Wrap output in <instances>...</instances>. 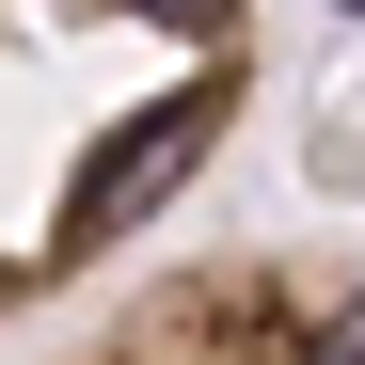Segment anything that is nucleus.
Instances as JSON below:
<instances>
[{
	"instance_id": "f257e3e1",
	"label": "nucleus",
	"mask_w": 365,
	"mask_h": 365,
	"mask_svg": "<svg viewBox=\"0 0 365 365\" xmlns=\"http://www.w3.org/2000/svg\"><path fill=\"white\" fill-rule=\"evenodd\" d=\"M270 0H0V334L80 302L255 128Z\"/></svg>"
},
{
	"instance_id": "f03ea898",
	"label": "nucleus",
	"mask_w": 365,
	"mask_h": 365,
	"mask_svg": "<svg viewBox=\"0 0 365 365\" xmlns=\"http://www.w3.org/2000/svg\"><path fill=\"white\" fill-rule=\"evenodd\" d=\"M32 365H365V255L318 238H207L143 286H111Z\"/></svg>"
}]
</instances>
